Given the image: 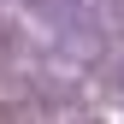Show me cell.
Segmentation results:
<instances>
[]
</instances>
